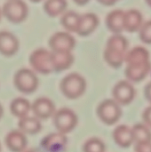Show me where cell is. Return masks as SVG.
<instances>
[{
  "mask_svg": "<svg viewBox=\"0 0 151 152\" xmlns=\"http://www.w3.org/2000/svg\"><path fill=\"white\" fill-rule=\"evenodd\" d=\"M128 41L121 34L112 35L107 41L104 51V59L112 68L118 69L125 61Z\"/></svg>",
  "mask_w": 151,
  "mask_h": 152,
  "instance_id": "obj_1",
  "label": "cell"
},
{
  "mask_svg": "<svg viewBox=\"0 0 151 152\" xmlns=\"http://www.w3.org/2000/svg\"><path fill=\"white\" fill-rule=\"evenodd\" d=\"M61 91L69 99H77L81 97L86 90V81L78 73L67 75L61 82Z\"/></svg>",
  "mask_w": 151,
  "mask_h": 152,
  "instance_id": "obj_2",
  "label": "cell"
},
{
  "mask_svg": "<svg viewBox=\"0 0 151 152\" xmlns=\"http://www.w3.org/2000/svg\"><path fill=\"white\" fill-rule=\"evenodd\" d=\"M53 118V125L57 131L64 134L74 130L78 122L77 114L68 108H62L55 111Z\"/></svg>",
  "mask_w": 151,
  "mask_h": 152,
  "instance_id": "obj_3",
  "label": "cell"
},
{
  "mask_svg": "<svg viewBox=\"0 0 151 152\" xmlns=\"http://www.w3.org/2000/svg\"><path fill=\"white\" fill-rule=\"evenodd\" d=\"M28 61L32 69L40 74L47 75L53 71L52 52L44 48H38L33 51L29 55Z\"/></svg>",
  "mask_w": 151,
  "mask_h": 152,
  "instance_id": "obj_4",
  "label": "cell"
},
{
  "mask_svg": "<svg viewBox=\"0 0 151 152\" xmlns=\"http://www.w3.org/2000/svg\"><path fill=\"white\" fill-rule=\"evenodd\" d=\"M121 105L115 100L108 99L101 102L97 108L99 118L106 125L111 126L118 122L122 116Z\"/></svg>",
  "mask_w": 151,
  "mask_h": 152,
  "instance_id": "obj_5",
  "label": "cell"
},
{
  "mask_svg": "<svg viewBox=\"0 0 151 152\" xmlns=\"http://www.w3.org/2000/svg\"><path fill=\"white\" fill-rule=\"evenodd\" d=\"M13 84L20 92L23 94H31L36 90L38 79L32 70L22 68L15 72Z\"/></svg>",
  "mask_w": 151,
  "mask_h": 152,
  "instance_id": "obj_6",
  "label": "cell"
},
{
  "mask_svg": "<svg viewBox=\"0 0 151 152\" xmlns=\"http://www.w3.org/2000/svg\"><path fill=\"white\" fill-rule=\"evenodd\" d=\"M2 13L11 22H21L28 15V6L22 0H7L2 7Z\"/></svg>",
  "mask_w": 151,
  "mask_h": 152,
  "instance_id": "obj_7",
  "label": "cell"
},
{
  "mask_svg": "<svg viewBox=\"0 0 151 152\" xmlns=\"http://www.w3.org/2000/svg\"><path fill=\"white\" fill-rule=\"evenodd\" d=\"M49 46L54 53H71L76 46V39L69 32H56L50 37Z\"/></svg>",
  "mask_w": 151,
  "mask_h": 152,
  "instance_id": "obj_8",
  "label": "cell"
},
{
  "mask_svg": "<svg viewBox=\"0 0 151 152\" xmlns=\"http://www.w3.org/2000/svg\"><path fill=\"white\" fill-rule=\"evenodd\" d=\"M113 100L120 105L130 104L135 97V89L128 80L119 81L112 90Z\"/></svg>",
  "mask_w": 151,
  "mask_h": 152,
  "instance_id": "obj_9",
  "label": "cell"
},
{
  "mask_svg": "<svg viewBox=\"0 0 151 152\" xmlns=\"http://www.w3.org/2000/svg\"><path fill=\"white\" fill-rule=\"evenodd\" d=\"M151 70V62H133L127 64L125 74L129 82L139 83L146 78Z\"/></svg>",
  "mask_w": 151,
  "mask_h": 152,
  "instance_id": "obj_10",
  "label": "cell"
},
{
  "mask_svg": "<svg viewBox=\"0 0 151 152\" xmlns=\"http://www.w3.org/2000/svg\"><path fill=\"white\" fill-rule=\"evenodd\" d=\"M31 110L36 118L39 119H47L53 117L55 113V105L50 99L40 97L34 101L31 105Z\"/></svg>",
  "mask_w": 151,
  "mask_h": 152,
  "instance_id": "obj_11",
  "label": "cell"
},
{
  "mask_svg": "<svg viewBox=\"0 0 151 152\" xmlns=\"http://www.w3.org/2000/svg\"><path fill=\"white\" fill-rule=\"evenodd\" d=\"M99 25V18L96 14L88 12L85 14L80 15L78 27L77 29V34L81 37L90 36L98 27Z\"/></svg>",
  "mask_w": 151,
  "mask_h": 152,
  "instance_id": "obj_12",
  "label": "cell"
},
{
  "mask_svg": "<svg viewBox=\"0 0 151 152\" xmlns=\"http://www.w3.org/2000/svg\"><path fill=\"white\" fill-rule=\"evenodd\" d=\"M67 137L62 133H53L46 135L41 142L42 147L49 152H59L67 144Z\"/></svg>",
  "mask_w": 151,
  "mask_h": 152,
  "instance_id": "obj_13",
  "label": "cell"
},
{
  "mask_svg": "<svg viewBox=\"0 0 151 152\" xmlns=\"http://www.w3.org/2000/svg\"><path fill=\"white\" fill-rule=\"evenodd\" d=\"M4 143L12 152H22L27 146V138L21 131L12 130L6 134Z\"/></svg>",
  "mask_w": 151,
  "mask_h": 152,
  "instance_id": "obj_14",
  "label": "cell"
},
{
  "mask_svg": "<svg viewBox=\"0 0 151 152\" xmlns=\"http://www.w3.org/2000/svg\"><path fill=\"white\" fill-rule=\"evenodd\" d=\"M19 48L17 37L9 31H0V53L4 56L13 55Z\"/></svg>",
  "mask_w": 151,
  "mask_h": 152,
  "instance_id": "obj_15",
  "label": "cell"
},
{
  "mask_svg": "<svg viewBox=\"0 0 151 152\" xmlns=\"http://www.w3.org/2000/svg\"><path fill=\"white\" fill-rule=\"evenodd\" d=\"M113 140L121 148H128L134 142L133 129L125 125L118 126L112 134Z\"/></svg>",
  "mask_w": 151,
  "mask_h": 152,
  "instance_id": "obj_16",
  "label": "cell"
},
{
  "mask_svg": "<svg viewBox=\"0 0 151 152\" xmlns=\"http://www.w3.org/2000/svg\"><path fill=\"white\" fill-rule=\"evenodd\" d=\"M106 26L113 34H121L125 30V12L114 10L106 17Z\"/></svg>",
  "mask_w": 151,
  "mask_h": 152,
  "instance_id": "obj_17",
  "label": "cell"
},
{
  "mask_svg": "<svg viewBox=\"0 0 151 152\" xmlns=\"http://www.w3.org/2000/svg\"><path fill=\"white\" fill-rule=\"evenodd\" d=\"M143 23L142 14L138 10L131 9L125 12V30L131 33L139 31Z\"/></svg>",
  "mask_w": 151,
  "mask_h": 152,
  "instance_id": "obj_18",
  "label": "cell"
},
{
  "mask_svg": "<svg viewBox=\"0 0 151 152\" xmlns=\"http://www.w3.org/2000/svg\"><path fill=\"white\" fill-rule=\"evenodd\" d=\"M74 62L72 53H54L52 52V63L53 71H63L69 69Z\"/></svg>",
  "mask_w": 151,
  "mask_h": 152,
  "instance_id": "obj_19",
  "label": "cell"
},
{
  "mask_svg": "<svg viewBox=\"0 0 151 152\" xmlns=\"http://www.w3.org/2000/svg\"><path fill=\"white\" fill-rule=\"evenodd\" d=\"M18 127L20 131H21L24 134H37L41 130L42 126L39 121V118L36 117L26 116L19 119Z\"/></svg>",
  "mask_w": 151,
  "mask_h": 152,
  "instance_id": "obj_20",
  "label": "cell"
},
{
  "mask_svg": "<svg viewBox=\"0 0 151 152\" xmlns=\"http://www.w3.org/2000/svg\"><path fill=\"white\" fill-rule=\"evenodd\" d=\"M9 108L11 113L14 117L21 118L28 115L29 110L31 109V105L28 100L21 97H18L11 102Z\"/></svg>",
  "mask_w": 151,
  "mask_h": 152,
  "instance_id": "obj_21",
  "label": "cell"
},
{
  "mask_svg": "<svg viewBox=\"0 0 151 152\" xmlns=\"http://www.w3.org/2000/svg\"><path fill=\"white\" fill-rule=\"evenodd\" d=\"M67 6V0H45L44 4V11L51 17H57L66 12Z\"/></svg>",
  "mask_w": 151,
  "mask_h": 152,
  "instance_id": "obj_22",
  "label": "cell"
},
{
  "mask_svg": "<svg viewBox=\"0 0 151 152\" xmlns=\"http://www.w3.org/2000/svg\"><path fill=\"white\" fill-rule=\"evenodd\" d=\"M80 14L76 12L69 11L62 14L61 19V23L62 27L69 32H77L78 23H79Z\"/></svg>",
  "mask_w": 151,
  "mask_h": 152,
  "instance_id": "obj_23",
  "label": "cell"
},
{
  "mask_svg": "<svg viewBox=\"0 0 151 152\" xmlns=\"http://www.w3.org/2000/svg\"><path fill=\"white\" fill-rule=\"evenodd\" d=\"M132 129L135 143L151 142L150 128L145 124H136Z\"/></svg>",
  "mask_w": 151,
  "mask_h": 152,
  "instance_id": "obj_24",
  "label": "cell"
},
{
  "mask_svg": "<svg viewBox=\"0 0 151 152\" xmlns=\"http://www.w3.org/2000/svg\"><path fill=\"white\" fill-rule=\"evenodd\" d=\"M106 147L104 142L98 138H91L87 140L83 147L84 152H105Z\"/></svg>",
  "mask_w": 151,
  "mask_h": 152,
  "instance_id": "obj_25",
  "label": "cell"
},
{
  "mask_svg": "<svg viewBox=\"0 0 151 152\" xmlns=\"http://www.w3.org/2000/svg\"><path fill=\"white\" fill-rule=\"evenodd\" d=\"M139 37L144 44H151V20L145 21L140 28Z\"/></svg>",
  "mask_w": 151,
  "mask_h": 152,
  "instance_id": "obj_26",
  "label": "cell"
},
{
  "mask_svg": "<svg viewBox=\"0 0 151 152\" xmlns=\"http://www.w3.org/2000/svg\"><path fill=\"white\" fill-rule=\"evenodd\" d=\"M135 152H151V142L135 143Z\"/></svg>",
  "mask_w": 151,
  "mask_h": 152,
  "instance_id": "obj_27",
  "label": "cell"
},
{
  "mask_svg": "<svg viewBox=\"0 0 151 152\" xmlns=\"http://www.w3.org/2000/svg\"><path fill=\"white\" fill-rule=\"evenodd\" d=\"M142 118H143L144 124L151 129V106L148 107L144 110V112L142 114Z\"/></svg>",
  "mask_w": 151,
  "mask_h": 152,
  "instance_id": "obj_28",
  "label": "cell"
},
{
  "mask_svg": "<svg viewBox=\"0 0 151 152\" xmlns=\"http://www.w3.org/2000/svg\"><path fill=\"white\" fill-rule=\"evenodd\" d=\"M144 94L147 99V101L151 104V82H150L146 86L144 90Z\"/></svg>",
  "mask_w": 151,
  "mask_h": 152,
  "instance_id": "obj_29",
  "label": "cell"
},
{
  "mask_svg": "<svg viewBox=\"0 0 151 152\" xmlns=\"http://www.w3.org/2000/svg\"><path fill=\"white\" fill-rule=\"evenodd\" d=\"M100 4H103V5H106V6H110V5H113L115 4L118 0H97Z\"/></svg>",
  "mask_w": 151,
  "mask_h": 152,
  "instance_id": "obj_30",
  "label": "cell"
},
{
  "mask_svg": "<svg viewBox=\"0 0 151 152\" xmlns=\"http://www.w3.org/2000/svg\"><path fill=\"white\" fill-rule=\"evenodd\" d=\"M146 3L148 4V5L151 7V0H146Z\"/></svg>",
  "mask_w": 151,
  "mask_h": 152,
  "instance_id": "obj_31",
  "label": "cell"
},
{
  "mask_svg": "<svg viewBox=\"0 0 151 152\" xmlns=\"http://www.w3.org/2000/svg\"><path fill=\"white\" fill-rule=\"evenodd\" d=\"M2 114H3V108H2V106L0 105V118L2 117Z\"/></svg>",
  "mask_w": 151,
  "mask_h": 152,
  "instance_id": "obj_32",
  "label": "cell"
},
{
  "mask_svg": "<svg viewBox=\"0 0 151 152\" xmlns=\"http://www.w3.org/2000/svg\"><path fill=\"white\" fill-rule=\"evenodd\" d=\"M22 152H35L34 151H32V150H28V151H24Z\"/></svg>",
  "mask_w": 151,
  "mask_h": 152,
  "instance_id": "obj_33",
  "label": "cell"
},
{
  "mask_svg": "<svg viewBox=\"0 0 151 152\" xmlns=\"http://www.w3.org/2000/svg\"><path fill=\"white\" fill-rule=\"evenodd\" d=\"M30 1H32V2H35V3H36V2H40L41 0H30Z\"/></svg>",
  "mask_w": 151,
  "mask_h": 152,
  "instance_id": "obj_34",
  "label": "cell"
},
{
  "mask_svg": "<svg viewBox=\"0 0 151 152\" xmlns=\"http://www.w3.org/2000/svg\"><path fill=\"white\" fill-rule=\"evenodd\" d=\"M1 13H2V11L0 10V18H1Z\"/></svg>",
  "mask_w": 151,
  "mask_h": 152,
  "instance_id": "obj_35",
  "label": "cell"
},
{
  "mask_svg": "<svg viewBox=\"0 0 151 152\" xmlns=\"http://www.w3.org/2000/svg\"><path fill=\"white\" fill-rule=\"evenodd\" d=\"M0 149H1V148H0Z\"/></svg>",
  "mask_w": 151,
  "mask_h": 152,
  "instance_id": "obj_36",
  "label": "cell"
}]
</instances>
